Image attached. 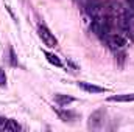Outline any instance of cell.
<instances>
[{
  "label": "cell",
  "instance_id": "6da1fadb",
  "mask_svg": "<svg viewBox=\"0 0 134 132\" xmlns=\"http://www.w3.org/2000/svg\"><path fill=\"white\" fill-rule=\"evenodd\" d=\"M91 31L98 36L100 39H106L109 36V31H111V22L101 16H97L92 19V23H91Z\"/></svg>",
  "mask_w": 134,
  "mask_h": 132
},
{
  "label": "cell",
  "instance_id": "7a4b0ae2",
  "mask_svg": "<svg viewBox=\"0 0 134 132\" xmlns=\"http://www.w3.org/2000/svg\"><path fill=\"white\" fill-rule=\"evenodd\" d=\"M104 40H106L108 47H109L114 53H120V51H123L125 47H126V40H125V37L120 36V34H109Z\"/></svg>",
  "mask_w": 134,
  "mask_h": 132
},
{
  "label": "cell",
  "instance_id": "3957f363",
  "mask_svg": "<svg viewBox=\"0 0 134 132\" xmlns=\"http://www.w3.org/2000/svg\"><path fill=\"white\" fill-rule=\"evenodd\" d=\"M37 33L41 36V39H42V42L47 45V47H50V48H55L56 45H58V39L55 37V34L52 33L44 23H41L39 27H37Z\"/></svg>",
  "mask_w": 134,
  "mask_h": 132
},
{
  "label": "cell",
  "instance_id": "277c9868",
  "mask_svg": "<svg viewBox=\"0 0 134 132\" xmlns=\"http://www.w3.org/2000/svg\"><path fill=\"white\" fill-rule=\"evenodd\" d=\"M104 123V110H97L89 118V129H100Z\"/></svg>",
  "mask_w": 134,
  "mask_h": 132
},
{
  "label": "cell",
  "instance_id": "5b68a950",
  "mask_svg": "<svg viewBox=\"0 0 134 132\" xmlns=\"http://www.w3.org/2000/svg\"><path fill=\"white\" fill-rule=\"evenodd\" d=\"M0 131H20V124L14 120H9V118H3L0 117Z\"/></svg>",
  "mask_w": 134,
  "mask_h": 132
},
{
  "label": "cell",
  "instance_id": "8992f818",
  "mask_svg": "<svg viewBox=\"0 0 134 132\" xmlns=\"http://www.w3.org/2000/svg\"><path fill=\"white\" fill-rule=\"evenodd\" d=\"M78 87L83 89V90L87 92V93H104V92H106L104 87L95 86V84H89V82H84V81H80V82H78Z\"/></svg>",
  "mask_w": 134,
  "mask_h": 132
},
{
  "label": "cell",
  "instance_id": "52a82bcc",
  "mask_svg": "<svg viewBox=\"0 0 134 132\" xmlns=\"http://www.w3.org/2000/svg\"><path fill=\"white\" fill-rule=\"evenodd\" d=\"M86 13L94 19V17H97V16H100L101 13V5L97 2V0H89L87 3H86Z\"/></svg>",
  "mask_w": 134,
  "mask_h": 132
},
{
  "label": "cell",
  "instance_id": "ba28073f",
  "mask_svg": "<svg viewBox=\"0 0 134 132\" xmlns=\"http://www.w3.org/2000/svg\"><path fill=\"white\" fill-rule=\"evenodd\" d=\"M108 101H112V103H131L134 101V93H123V95H114V97H109Z\"/></svg>",
  "mask_w": 134,
  "mask_h": 132
},
{
  "label": "cell",
  "instance_id": "9c48e42d",
  "mask_svg": "<svg viewBox=\"0 0 134 132\" xmlns=\"http://www.w3.org/2000/svg\"><path fill=\"white\" fill-rule=\"evenodd\" d=\"M44 56L47 58V61H48L50 64H53L55 67H63L61 59H59L56 55H53V53H50V51H44Z\"/></svg>",
  "mask_w": 134,
  "mask_h": 132
},
{
  "label": "cell",
  "instance_id": "30bf717a",
  "mask_svg": "<svg viewBox=\"0 0 134 132\" xmlns=\"http://www.w3.org/2000/svg\"><path fill=\"white\" fill-rule=\"evenodd\" d=\"M55 101H56L59 106H67L69 103H72V101H73V98H72V97H66V95L58 93V95H55Z\"/></svg>",
  "mask_w": 134,
  "mask_h": 132
},
{
  "label": "cell",
  "instance_id": "8fae6325",
  "mask_svg": "<svg viewBox=\"0 0 134 132\" xmlns=\"http://www.w3.org/2000/svg\"><path fill=\"white\" fill-rule=\"evenodd\" d=\"M8 55H9V58H8L9 64H11L13 67L17 65V59H16V55H14V50H13V48H9V50H8Z\"/></svg>",
  "mask_w": 134,
  "mask_h": 132
},
{
  "label": "cell",
  "instance_id": "7c38bea8",
  "mask_svg": "<svg viewBox=\"0 0 134 132\" xmlns=\"http://www.w3.org/2000/svg\"><path fill=\"white\" fill-rule=\"evenodd\" d=\"M6 86V75H5V70L0 68V87H5Z\"/></svg>",
  "mask_w": 134,
  "mask_h": 132
},
{
  "label": "cell",
  "instance_id": "4fadbf2b",
  "mask_svg": "<svg viewBox=\"0 0 134 132\" xmlns=\"http://www.w3.org/2000/svg\"><path fill=\"white\" fill-rule=\"evenodd\" d=\"M128 3H130V6H131V9L134 11V0H128Z\"/></svg>",
  "mask_w": 134,
  "mask_h": 132
}]
</instances>
